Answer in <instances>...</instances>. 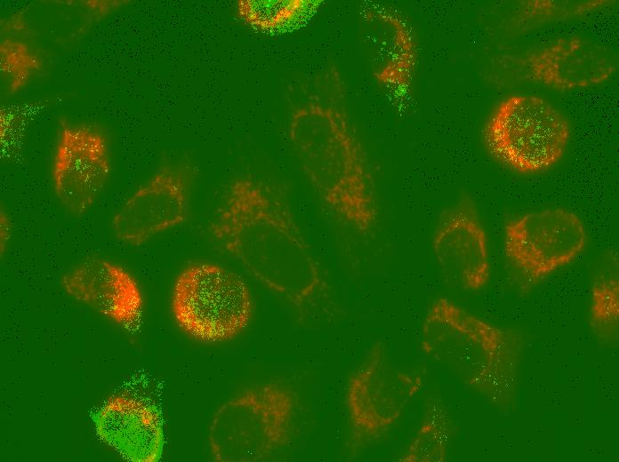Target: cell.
<instances>
[{"label": "cell", "instance_id": "6da1fadb", "mask_svg": "<svg viewBox=\"0 0 619 462\" xmlns=\"http://www.w3.org/2000/svg\"><path fill=\"white\" fill-rule=\"evenodd\" d=\"M210 231L251 275L301 315L331 305L323 271L278 187L252 176L235 179Z\"/></svg>", "mask_w": 619, "mask_h": 462}, {"label": "cell", "instance_id": "e0dca14e", "mask_svg": "<svg viewBox=\"0 0 619 462\" xmlns=\"http://www.w3.org/2000/svg\"><path fill=\"white\" fill-rule=\"evenodd\" d=\"M589 323L600 342L615 345L619 331V278L617 259L595 278L591 289Z\"/></svg>", "mask_w": 619, "mask_h": 462}, {"label": "cell", "instance_id": "ba28073f", "mask_svg": "<svg viewBox=\"0 0 619 462\" xmlns=\"http://www.w3.org/2000/svg\"><path fill=\"white\" fill-rule=\"evenodd\" d=\"M586 241L583 221L567 209L519 215L504 226L503 251L509 272L521 291H529L576 259Z\"/></svg>", "mask_w": 619, "mask_h": 462}, {"label": "cell", "instance_id": "44dd1931", "mask_svg": "<svg viewBox=\"0 0 619 462\" xmlns=\"http://www.w3.org/2000/svg\"><path fill=\"white\" fill-rule=\"evenodd\" d=\"M1 221H2L1 222V227H2V229H1V233H2V235H1V247L3 250V247H4L6 245V243L9 239L8 238L9 234H10V225H9L8 218L4 213L3 215V212H2V216H1Z\"/></svg>", "mask_w": 619, "mask_h": 462}, {"label": "cell", "instance_id": "7c38bea8", "mask_svg": "<svg viewBox=\"0 0 619 462\" xmlns=\"http://www.w3.org/2000/svg\"><path fill=\"white\" fill-rule=\"evenodd\" d=\"M432 250L441 272L452 285L478 291L487 284V238L470 196H462L440 213L432 236Z\"/></svg>", "mask_w": 619, "mask_h": 462}, {"label": "cell", "instance_id": "9c48e42d", "mask_svg": "<svg viewBox=\"0 0 619 462\" xmlns=\"http://www.w3.org/2000/svg\"><path fill=\"white\" fill-rule=\"evenodd\" d=\"M501 83L530 81L558 90L589 87L607 80L615 71L608 51L580 37H564L520 55L495 61Z\"/></svg>", "mask_w": 619, "mask_h": 462}, {"label": "cell", "instance_id": "5b68a950", "mask_svg": "<svg viewBox=\"0 0 619 462\" xmlns=\"http://www.w3.org/2000/svg\"><path fill=\"white\" fill-rule=\"evenodd\" d=\"M483 141L491 155L524 174L543 171L563 155L570 137L565 116L543 98L515 94L486 120Z\"/></svg>", "mask_w": 619, "mask_h": 462}, {"label": "cell", "instance_id": "30bf717a", "mask_svg": "<svg viewBox=\"0 0 619 462\" xmlns=\"http://www.w3.org/2000/svg\"><path fill=\"white\" fill-rule=\"evenodd\" d=\"M111 173L108 139L96 124L61 121L52 161L55 195L68 211L84 213Z\"/></svg>", "mask_w": 619, "mask_h": 462}, {"label": "cell", "instance_id": "d6986e66", "mask_svg": "<svg viewBox=\"0 0 619 462\" xmlns=\"http://www.w3.org/2000/svg\"><path fill=\"white\" fill-rule=\"evenodd\" d=\"M308 0H238L237 16L261 31L280 29L299 18L310 5Z\"/></svg>", "mask_w": 619, "mask_h": 462}, {"label": "cell", "instance_id": "9a60e30c", "mask_svg": "<svg viewBox=\"0 0 619 462\" xmlns=\"http://www.w3.org/2000/svg\"><path fill=\"white\" fill-rule=\"evenodd\" d=\"M359 20L360 39L374 80L389 89L407 88L417 52L406 21L397 12L379 5L364 9Z\"/></svg>", "mask_w": 619, "mask_h": 462}, {"label": "cell", "instance_id": "4fadbf2b", "mask_svg": "<svg viewBox=\"0 0 619 462\" xmlns=\"http://www.w3.org/2000/svg\"><path fill=\"white\" fill-rule=\"evenodd\" d=\"M99 439L131 462H157L163 455L161 415L152 404L129 394L106 399L92 415Z\"/></svg>", "mask_w": 619, "mask_h": 462}, {"label": "cell", "instance_id": "2e32d148", "mask_svg": "<svg viewBox=\"0 0 619 462\" xmlns=\"http://www.w3.org/2000/svg\"><path fill=\"white\" fill-rule=\"evenodd\" d=\"M452 436L450 415L439 397L432 398L421 423L398 458L400 462H445Z\"/></svg>", "mask_w": 619, "mask_h": 462}, {"label": "cell", "instance_id": "8992f818", "mask_svg": "<svg viewBox=\"0 0 619 462\" xmlns=\"http://www.w3.org/2000/svg\"><path fill=\"white\" fill-rule=\"evenodd\" d=\"M253 299L245 280L221 266L197 262L177 276L171 295L176 324L196 340L218 343L242 332L253 315Z\"/></svg>", "mask_w": 619, "mask_h": 462}, {"label": "cell", "instance_id": "ac0fdd59", "mask_svg": "<svg viewBox=\"0 0 619 462\" xmlns=\"http://www.w3.org/2000/svg\"><path fill=\"white\" fill-rule=\"evenodd\" d=\"M25 33H4L0 41L1 80L9 94L22 91L44 68L39 52L20 37Z\"/></svg>", "mask_w": 619, "mask_h": 462}, {"label": "cell", "instance_id": "8fae6325", "mask_svg": "<svg viewBox=\"0 0 619 462\" xmlns=\"http://www.w3.org/2000/svg\"><path fill=\"white\" fill-rule=\"evenodd\" d=\"M193 176V167L188 163L162 165L114 215L111 226L116 237L141 245L183 223L189 216Z\"/></svg>", "mask_w": 619, "mask_h": 462}, {"label": "cell", "instance_id": "52a82bcc", "mask_svg": "<svg viewBox=\"0 0 619 462\" xmlns=\"http://www.w3.org/2000/svg\"><path fill=\"white\" fill-rule=\"evenodd\" d=\"M422 377L390 359L383 343L373 345L349 378L345 404L349 418L348 448L352 456L384 438L420 391Z\"/></svg>", "mask_w": 619, "mask_h": 462}, {"label": "cell", "instance_id": "5bb4252c", "mask_svg": "<svg viewBox=\"0 0 619 462\" xmlns=\"http://www.w3.org/2000/svg\"><path fill=\"white\" fill-rule=\"evenodd\" d=\"M67 294L122 327L141 319L144 300L136 279L124 267L105 259L84 261L64 274Z\"/></svg>", "mask_w": 619, "mask_h": 462}, {"label": "cell", "instance_id": "277c9868", "mask_svg": "<svg viewBox=\"0 0 619 462\" xmlns=\"http://www.w3.org/2000/svg\"><path fill=\"white\" fill-rule=\"evenodd\" d=\"M297 394L270 381L248 388L222 404L212 420L209 445L220 462H254L270 457L291 439Z\"/></svg>", "mask_w": 619, "mask_h": 462}, {"label": "cell", "instance_id": "3957f363", "mask_svg": "<svg viewBox=\"0 0 619 462\" xmlns=\"http://www.w3.org/2000/svg\"><path fill=\"white\" fill-rule=\"evenodd\" d=\"M421 347L493 404H506L513 396L524 349L516 331L493 324L440 297L424 316Z\"/></svg>", "mask_w": 619, "mask_h": 462}, {"label": "cell", "instance_id": "ffe728a7", "mask_svg": "<svg viewBox=\"0 0 619 462\" xmlns=\"http://www.w3.org/2000/svg\"><path fill=\"white\" fill-rule=\"evenodd\" d=\"M608 1H525L517 8L510 25L517 30L529 29L552 20L582 15Z\"/></svg>", "mask_w": 619, "mask_h": 462}, {"label": "cell", "instance_id": "7a4b0ae2", "mask_svg": "<svg viewBox=\"0 0 619 462\" xmlns=\"http://www.w3.org/2000/svg\"><path fill=\"white\" fill-rule=\"evenodd\" d=\"M338 74L291 112L288 137L300 166L326 207L343 226L367 236L379 206L364 147L346 107Z\"/></svg>", "mask_w": 619, "mask_h": 462}]
</instances>
